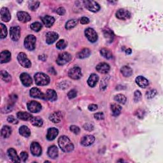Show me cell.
Masks as SVG:
<instances>
[{
  "mask_svg": "<svg viewBox=\"0 0 163 163\" xmlns=\"http://www.w3.org/2000/svg\"><path fill=\"white\" fill-rule=\"evenodd\" d=\"M58 134H59V131L57 129L55 128H49L47 131V139L49 141H52L57 136Z\"/></svg>",
  "mask_w": 163,
  "mask_h": 163,
  "instance_id": "44dd1931",
  "label": "cell"
},
{
  "mask_svg": "<svg viewBox=\"0 0 163 163\" xmlns=\"http://www.w3.org/2000/svg\"><path fill=\"white\" fill-rule=\"evenodd\" d=\"M62 119V115L61 112H54L49 116L50 120L53 123H59Z\"/></svg>",
  "mask_w": 163,
  "mask_h": 163,
  "instance_id": "d6986e66",
  "label": "cell"
},
{
  "mask_svg": "<svg viewBox=\"0 0 163 163\" xmlns=\"http://www.w3.org/2000/svg\"><path fill=\"white\" fill-rule=\"evenodd\" d=\"M12 133V129L8 126H4L1 131V135L4 138H7L9 137Z\"/></svg>",
  "mask_w": 163,
  "mask_h": 163,
  "instance_id": "836d02e7",
  "label": "cell"
},
{
  "mask_svg": "<svg viewBox=\"0 0 163 163\" xmlns=\"http://www.w3.org/2000/svg\"><path fill=\"white\" fill-rule=\"evenodd\" d=\"M70 131L72 133H73L74 134H75V135H78V134H79V133H80V129L78 126H74L73 125V126H72L70 127Z\"/></svg>",
  "mask_w": 163,
  "mask_h": 163,
  "instance_id": "681fc988",
  "label": "cell"
},
{
  "mask_svg": "<svg viewBox=\"0 0 163 163\" xmlns=\"http://www.w3.org/2000/svg\"><path fill=\"white\" fill-rule=\"evenodd\" d=\"M94 118L96 120H103L104 118V115L103 114V113L98 112L94 114Z\"/></svg>",
  "mask_w": 163,
  "mask_h": 163,
  "instance_id": "816d5d0a",
  "label": "cell"
},
{
  "mask_svg": "<svg viewBox=\"0 0 163 163\" xmlns=\"http://www.w3.org/2000/svg\"><path fill=\"white\" fill-rule=\"evenodd\" d=\"M17 117L19 119L26 121L30 120L33 117V116L30 114L24 112H19L17 114Z\"/></svg>",
  "mask_w": 163,
  "mask_h": 163,
  "instance_id": "1f68e13d",
  "label": "cell"
},
{
  "mask_svg": "<svg viewBox=\"0 0 163 163\" xmlns=\"http://www.w3.org/2000/svg\"><path fill=\"white\" fill-rule=\"evenodd\" d=\"M141 99V93L140 91H136L134 94V101L137 103L139 102Z\"/></svg>",
  "mask_w": 163,
  "mask_h": 163,
  "instance_id": "f6af8a7d",
  "label": "cell"
},
{
  "mask_svg": "<svg viewBox=\"0 0 163 163\" xmlns=\"http://www.w3.org/2000/svg\"><path fill=\"white\" fill-rule=\"evenodd\" d=\"M41 28H42V25L38 22H34L31 24V29L33 31H34L35 32H38L39 31H40Z\"/></svg>",
  "mask_w": 163,
  "mask_h": 163,
  "instance_id": "7bdbcfd3",
  "label": "cell"
},
{
  "mask_svg": "<svg viewBox=\"0 0 163 163\" xmlns=\"http://www.w3.org/2000/svg\"><path fill=\"white\" fill-rule=\"evenodd\" d=\"M82 75L81 69L77 66L70 69L68 72V76L73 80H78L82 77Z\"/></svg>",
  "mask_w": 163,
  "mask_h": 163,
  "instance_id": "ba28073f",
  "label": "cell"
},
{
  "mask_svg": "<svg viewBox=\"0 0 163 163\" xmlns=\"http://www.w3.org/2000/svg\"><path fill=\"white\" fill-rule=\"evenodd\" d=\"M121 110H122V107L117 104L114 103L111 105V111L114 116H118L120 114Z\"/></svg>",
  "mask_w": 163,
  "mask_h": 163,
  "instance_id": "e575fe53",
  "label": "cell"
},
{
  "mask_svg": "<svg viewBox=\"0 0 163 163\" xmlns=\"http://www.w3.org/2000/svg\"><path fill=\"white\" fill-rule=\"evenodd\" d=\"M83 128L88 131H92L94 129V126L92 124L86 123L83 125Z\"/></svg>",
  "mask_w": 163,
  "mask_h": 163,
  "instance_id": "f907efd6",
  "label": "cell"
},
{
  "mask_svg": "<svg viewBox=\"0 0 163 163\" xmlns=\"http://www.w3.org/2000/svg\"><path fill=\"white\" fill-rule=\"evenodd\" d=\"M11 59V53L8 51H3L0 55V62L1 63H6Z\"/></svg>",
  "mask_w": 163,
  "mask_h": 163,
  "instance_id": "d4e9b609",
  "label": "cell"
},
{
  "mask_svg": "<svg viewBox=\"0 0 163 163\" xmlns=\"http://www.w3.org/2000/svg\"><path fill=\"white\" fill-rule=\"evenodd\" d=\"M88 109L91 112L96 111L98 109V106L95 104H91L88 106Z\"/></svg>",
  "mask_w": 163,
  "mask_h": 163,
  "instance_id": "680465c9",
  "label": "cell"
},
{
  "mask_svg": "<svg viewBox=\"0 0 163 163\" xmlns=\"http://www.w3.org/2000/svg\"><path fill=\"white\" fill-rule=\"evenodd\" d=\"M96 69V70L99 73L105 74L109 72L110 67V65L106 63V62H101V63H99L97 65Z\"/></svg>",
  "mask_w": 163,
  "mask_h": 163,
  "instance_id": "ffe728a7",
  "label": "cell"
},
{
  "mask_svg": "<svg viewBox=\"0 0 163 163\" xmlns=\"http://www.w3.org/2000/svg\"><path fill=\"white\" fill-rule=\"evenodd\" d=\"M39 59L42 61H45L46 59H47V57H46L44 55H42V56H39Z\"/></svg>",
  "mask_w": 163,
  "mask_h": 163,
  "instance_id": "94428289",
  "label": "cell"
},
{
  "mask_svg": "<svg viewBox=\"0 0 163 163\" xmlns=\"http://www.w3.org/2000/svg\"><path fill=\"white\" fill-rule=\"evenodd\" d=\"M67 45H68L67 41L64 40H61L57 41V43H56V47L59 50H63L67 47Z\"/></svg>",
  "mask_w": 163,
  "mask_h": 163,
  "instance_id": "b9f144b4",
  "label": "cell"
},
{
  "mask_svg": "<svg viewBox=\"0 0 163 163\" xmlns=\"http://www.w3.org/2000/svg\"><path fill=\"white\" fill-rule=\"evenodd\" d=\"M10 38L15 41H18L20 37V28L19 26H14L10 30Z\"/></svg>",
  "mask_w": 163,
  "mask_h": 163,
  "instance_id": "30bf717a",
  "label": "cell"
},
{
  "mask_svg": "<svg viewBox=\"0 0 163 163\" xmlns=\"http://www.w3.org/2000/svg\"><path fill=\"white\" fill-rule=\"evenodd\" d=\"M42 21L45 26L47 28H51L55 22V19L50 15H45L42 18Z\"/></svg>",
  "mask_w": 163,
  "mask_h": 163,
  "instance_id": "83f0119b",
  "label": "cell"
},
{
  "mask_svg": "<svg viewBox=\"0 0 163 163\" xmlns=\"http://www.w3.org/2000/svg\"><path fill=\"white\" fill-rule=\"evenodd\" d=\"M1 19L4 22H8L11 19V15L8 8L7 7H3L1 9Z\"/></svg>",
  "mask_w": 163,
  "mask_h": 163,
  "instance_id": "e0dca14e",
  "label": "cell"
},
{
  "mask_svg": "<svg viewBox=\"0 0 163 163\" xmlns=\"http://www.w3.org/2000/svg\"><path fill=\"white\" fill-rule=\"evenodd\" d=\"M1 76L3 80L6 82H9L12 80L11 75L8 73L6 71H1Z\"/></svg>",
  "mask_w": 163,
  "mask_h": 163,
  "instance_id": "60d3db41",
  "label": "cell"
},
{
  "mask_svg": "<svg viewBox=\"0 0 163 163\" xmlns=\"http://www.w3.org/2000/svg\"><path fill=\"white\" fill-rule=\"evenodd\" d=\"M77 95V91L75 89H72L68 93V97L69 99H73L76 97Z\"/></svg>",
  "mask_w": 163,
  "mask_h": 163,
  "instance_id": "c3c4849f",
  "label": "cell"
},
{
  "mask_svg": "<svg viewBox=\"0 0 163 163\" xmlns=\"http://www.w3.org/2000/svg\"><path fill=\"white\" fill-rule=\"evenodd\" d=\"M144 114H145V112H144V111H143L142 110H138V111L136 112V116H137L138 118H140V119L143 118Z\"/></svg>",
  "mask_w": 163,
  "mask_h": 163,
  "instance_id": "11a10c76",
  "label": "cell"
},
{
  "mask_svg": "<svg viewBox=\"0 0 163 163\" xmlns=\"http://www.w3.org/2000/svg\"><path fill=\"white\" fill-rule=\"evenodd\" d=\"M72 57L70 54L66 52H62L58 56L57 59L56 60V62L57 64H59L60 66L64 65L66 63L69 62L71 61V59H72Z\"/></svg>",
  "mask_w": 163,
  "mask_h": 163,
  "instance_id": "277c9868",
  "label": "cell"
},
{
  "mask_svg": "<svg viewBox=\"0 0 163 163\" xmlns=\"http://www.w3.org/2000/svg\"><path fill=\"white\" fill-rule=\"evenodd\" d=\"M17 60L19 62V64L23 66L24 68H29L31 66V62L29 60L26 54L24 52H20L17 56Z\"/></svg>",
  "mask_w": 163,
  "mask_h": 163,
  "instance_id": "5b68a950",
  "label": "cell"
},
{
  "mask_svg": "<svg viewBox=\"0 0 163 163\" xmlns=\"http://www.w3.org/2000/svg\"><path fill=\"white\" fill-rule=\"evenodd\" d=\"M157 94V91L155 89H152L148 91L147 93H146V97L148 99H151L153 98Z\"/></svg>",
  "mask_w": 163,
  "mask_h": 163,
  "instance_id": "bcb514c9",
  "label": "cell"
},
{
  "mask_svg": "<svg viewBox=\"0 0 163 163\" xmlns=\"http://www.w3.org/2000/svg\"><path fill=\"white\" fill-rule=\"evenodd\" d=\"M20 79L25 87H30L32 84V78L30 76V75L26 73H23L20 75Z\"/></svg>",
  "mask_w": 163,
  "mask_h": 163,
  "instance_id": "9a60e30c",
  "label": "cell"
},
{
  "mask_svg": "<svg viewBox=\"0 0 163 163\" xmlns=\"http://www.w3.org/2000/svg\"><path fill=\"white\" fill-rule=\"evenodd\" d=\"M8 156L10 158V159L14 162H20V159L17 156V154L16 150L14 149L10 148L7 151Z\"/></svg>",
  "mask_w": 163,
  "mask_h": 163,
  "instance_id": "7402d4cb",
  "label": "cell"
},
{
  "mask_svg": "<svg viewBox=\"0 0 163 163\" xmlns=\"http://www.w3.org/2000/svg\"><path fill=\"white\" fill-rule=\"evenodd\" d=\"M30 122L33 126L36 127H41L43 124V120L40 117H33Z\"/></svg>",
  "mask_w": 163,
  "mask_h": 163,
  "instance_id": "4dcf8cb0",
  "label": "cell"
},
{
  "mask_svg": "<svg viewBox=\"0 0 163 163\" xmlns=\"http://www.w3.org/2000/svg\"><path fill=\"white\" fill-rule=\"evenodd\" d=\"M78 23V20L76 19H72V20H70L66 24V30H71L75 26H77V24Z\"/></svg>",
  "mask_w": 163,
  "mask_h": 163,
  "instance_id": "74e56055",
  "label": "cell"
},
{
  "mask_svg": "<svg viewBox=\"0 0 163 163\" xmlns=\"http://www.w3.org/2000/svg\"><path fill=\"white\" fill-rule=\"evenodd\" d=\"M98 80H99V77L96 74L93 73L90 75L88 80H87V83H88V85L90 87H94L97 84Z\"/></svg>",
  "mask_w": 163,
  "mask_h": 163,
  "instance_id": "f1b7e54d",
  "label": "cell"
},
{
  "mask_svg": "<svg viewBox=\"0 0 163 163\" xmlns=\"http://www.w3.org/2000/svg\"><path fill=\"white\" fill-rule=\"evenodd\" d=\"M131 52H132V51H131V49H127L126 51V54H128V55H129V54H131Z\"/></svg>",
  "mask_w": 163,
  "mask_h": 163,
  "instance_id": "6125c7cd",
  "label": "cell"
},
{
  "mask_svg": "<svg viewBox=\"0 0 163 163\" xmlns=\"http://www.w3.org/2000/svg\"><path fill=\"white\" fill-rule=\"evenodd\" d=\"M7 120L8 122H10L12 124H18V120L15 118L13 115H10L7 118Z\"/></svg>",
  "mask_w": 163,
  "mask_h": 163,
  "instance_id": "7dc6e473",
  "label": "cell"
},
{
  "mask_svg": "<svg viewBox=\"0 0 163 163\" xmlns=\"http://www.w3.org/2000/svg\"><path fill=\"white\" fill-rule=\"evenodd\" d=\"M100 54L106 59H110L113 57V54L111 51L106 48H103L100 50Z\"/></svg>",
  "mask_w": 163,
  "mask_h": 163,
  "instance_id": "8d00e7d4",
  "label": "cell"
},
{
  "mask_svg": "<svg viewBox=\"0 0 163 163\" xmlns=\"http://www.w3.org/2000/svg\"><path fill=\"white\" fill-rule=\"evenodd\" d=\"M135 81L136 84L140 87L141 88H146L149 85V80L147 78L142 76H138L136 77Z\"/></svg>",
  "mask_w": 163,
  "mask_h": 163,
  "instance_id": "603a6c76",
  "label": "cell"
},
{
  "mask_svg": "<svg viewBox=\"0 0 163 163\" xmlns=\"http://www.w3.org/2000/svg\"><path fill=\"white\" fill-rule=\"evenodd\" d=\"M103 34L106 40L108 43H112L114 40V33L109 28H105L103 30Z\"/></svg>",
  "mask_w": 163,
  "mask_h": 163,
  "instance_id": "cb8c5ba5",
  "label": "cell"
},
{
  "mask_svg": "<svg viewBox=\"0 0 163 163\" xmlns=\"http://www.w3.org/2000/svg\"><path fill=\"white\" fill-rule=\"evenodd\" d=\"M20 158H21V159L23 162H26L28 158V154L26 152H22L20 154Z\"/></svg>",
  "mask_w": 163,
  "mask_h": 163,
  "instance_id": "f5cc1de1",
  "label": "cell"
},
{
  "mask_svg": "<svg viewBox=\"0 0 163 163\" xmlns=\"http://www.w3.org/2000/svg\"><path fill=\"white\" fill-rule=\"evenodd\" d=\"M59 35L56 32H48L46 35V42L47 44L51 45L54 43L58 39Z\"/></svg>",
  "mask_w": 163,
  "mask_h": 163,
  "instance_id": "5bb4252c",
  "label": "cell"
},
{
  "mask_svg": "<svg viewBox=\"0 0 163 163\" xmlns=\"http://www.w3.org/2000/svg\"><path fill=\"white\" fill-rule=\"evenodd\" d=\"M116 17L119 19L127 20L131 17V13L126 9L121 8L116 12Z\"/></svg>",
  "mask_w": 163,
  "mask_h": 163,
  "instance_id": "7c38bea8",
  "label": "cell"
},
{
  "mask_svg": "<svg viewBox=\"0 0 163 163\" xmlns=\"http://www.w3.org/2000/svg\"><path fill=\"white\" fill-rule=\"evenodd\" d=\"M19 133L20 135H22L24 137L28 138L31 135V131L26 126H22L19 128Z\"/></svg>",
  "mask_w": 163,
  "mask_h": 163,
  "instance_id": "d590c367",
  "label": "cell"
},
{
  "mask_svg": "<svg viewBox=\"0 0 163 163\" xmlns=\"http://www.w3.org/2000/svg\"><path fill=\"white\" fill-rule=\"evenodd\" d=\"M35 80L36 84L40 86L48 85L50 82V78L43 73H37L35 75Z\"/></svg>",
  "mask_w": 163,
  "mask_h": 163,
  "instance_id": "7a4b0ae2",
  "label": "cell"
},
{
  "mask_svg": "<svg viewBox=\"0 0 163 163\" xmlns=\"http://www.w3.org/2000/svg\"><path fill=\"white\" fill-rule=\"evenodd\" d=\"M28 3H29L28 4L29 9L32 11H35L37 8L39 7V5H40V2L36 1H29Z\"/></svg>",
  "mask_w": 163,
  "mask_h": 163,
  "instance_id": "ab89813d",
  "label": "cell"
},
{
  "mask_svg": "<svg viewBox=\"0 0 163 163\" xmlns=\"http://www.w3.org/2000/svg\"><path fill=\"white\" fill-rule=\"evenodd\" d=\"M47 154L49 157L54 159H56L58 157V154H59L57 147L55 145L51 146L48 149Z\"/></svg>",
  "mask_w": 163,
  "mask_h": 163,
  "instance_id": "484cf974",
  "label": "cell"
},
{
  "mask_svg": "<svg viewBox=\"0 0 163 163\" xmlns=\"http://www.w3.org/2000/svg\"><path fill=\"white\" fill-rule=\"evenodd\" d=\"M17 18L19 21L22 23L28 22L29 21H30L31 19L30 14L26 12H22V11L19 12L17 14Z\"/></svg>",
  "mask_w": 163,
  "mask_h": 163,
  "instance_id": "2e32d148",
  "label": "cell"
},
{
  "mask_svg": "<svg viewBox=\"0 0 163 163\" xmlns=\"http://www.w3.org/2000/svg\"><path fill=\"white\" fill-rule=\"evenodd\" d=\"M120 72L125 77H131L133 75V70L129 66H124L120 69Z\"/></svg>",
  "mask_w": 163,
  "mask_h": 163,
  "instance_id": "d6a6232c",
  "label": "cell"
},
{
  "mask_svg": "<svg viewBox=\"0 0 163 163\" xmlns=\"http://www.w3.org/2000/svg\"><path fill=\"white\" fill-rule=\"evenodd\" d=\"M85 35L88 40L92 43H94L97 41L98 36L97 33L93 28H87L85 31Z\"/></svg>",
  "mask_w": 163,
  "mask_h": 163,
  "instance_id": "52a82bcc",
  "label": "cell"
},
{
  "mask_svg": "<svg viewBox=\"0 0 163 163\" xmlns=\"http://www.w3.org/2000/svg\"><path fill=\"white\" fill-rule=\"evenodd\" d=\"M83 5L87 10L93 12H97L100 10V6L99 4L94 1L92 0H86L83 2Z\"/></svg>",
  "mask_w": 163,
  "mask_h": 163,
  "instance_id": "8992f818",
  "label": "cell"
},
{
  "mask_svg": "<svg viewBox=\"0 0 163 163\" xmlns=\"http://www.w3.org/2000/svg\"><path fill=\"white\" fill-rule=\"evenodd\" d=\"M66 12V10L64 9V8L63 7H59L57 8V14H59V15H63Z\"/></svg>",
  "mask_w": 163,
  "mask_h": 163,
  "instance_id": "9f6ffc18",
  "label": "cell"
},
{
  "mask_svg": "<svg viewBox=\"0 0 163 163\" xmlns=\"http://www.w3.org/2000/svg\"><path fill=\"white\" fill-rule=\"evenodd\" d=\"M80 22L82 24H87L89 23L90 20L87 17H82L80 19Z\"/></svg>",
  "mask_w": 163,
  "mask_h": 163,
  "instance_id": "6f0895ef",
  "label": "cell"
},
{
  "mask_svg": "<svg viewBox=\"0 0 163 163\" xmlns=\"http://www.w3.org/2000/svg\"><path fill=\"white\" fill-rule=\"evenodd\" d=\"M91 55V51L89 49H83L77 54V57L78 59H85Z\"/></svg>",
  "mask_w": 163,
  "mask_h": 163,
  "instance_id": "f546056e",
  "label": "cell"
},
{
  "mask_svg": "<svg viewBox=\"0 0 163 163\" xmlns=\"http://www.w3.org/2000/svg\"><path fill=\"white\" fill-rule=\"evenodd\" d=\"M27 108L31 113H38L41 110V105L38 102L32 101L28 103Z\"/></svg>",
  "mask_w": 163,
  "mask_h": 163,
  "instance_id": "9c48e42d",
  "label": "cell"
},
{
  "mask_svg": "<svg viewBox=\"0 0 163 163\" xmlns=\"http://www.w3.org/2000/svg\"><path fill=\"white\" fill-rule=\"evenodd\" d=\"M31 152L34 156L38 157L40 156L41 152H42V149H41V146L37 142H33L31 144Z\"/></svg>",
  "mask_w": 163,
  "mask_h": 163,
  "instance_id": "8fae6325",
  "label": "cell"
},
{
  "mask_svg": "<svg viewBox=\"0 0 163 163\" xmlns=\"http://www.w3.org/2000/svg\"><path fill=\"white\" fill-rule=\"evenodd\" d=\"M30 96L31 97L34 98H38V99H46L45 95L39 89L36 88V87H33V88L31 89Z\"/></svg>",
  "mask_w": 163,
  "mask_h": 163,
  "instance_id": "4fadbf2b",
  "label": "cell"
},
{
  "mask_svg": "<svg viewBox=\"0 0 163 163\" xmlns=\"http://www.w3.org/2000/svg\"><path fill=\"white\" fill-rule=\"evenodd\" d=\"M95 141V138L93 135H86L83 136L81 140V144L85 147H88V146L93 144Z\"/></svg>",
  "mask_w": 163,
  "mask_h": 163,
  "instance_id": "ac0fdd59",
  "label": "cell"
},
{
  "mask_svg": "<svg viewBox=\"0 0 163 163\" xmlns=\"http://www.w3.org/2000/svg\"><path fill=\"white\" fill-rule=\"evenodd\" d=\"M36 37L33 35H30L26 37L24 40V46L29 51H33L36 47Z\"/></svg>",
  "mask_w": 163,
  "mask_h": 163,
  "instance_id": "3957f363",
  "label": "cell"
},
{
  "mask_svg": "<svg viewBox=\"0 0 163 163\" xmlns=\"http://www.w3.org/2000/svg\"><path fill=\"white\" fill-rule=\"evenodd\" d=\"M114 99L115 101L118 102L119 103H121V104H125L126 102V97L123 94H119L117 95H116L115 98H114Z\"/></svg>",
  "mask_w": 163,
  "mask_h": 163,
  "instance_id": "f35d334b",
  "label": "cell"
},
{
  "mask_svg": "<svg viewBox=\"0 0 163 163\" xmlns=\"http://www.w3.org/2000/svg\"><path fill=\"white\" fill-rule=\"evenodd\" d=\"M12 109H13V107H12L11 104H10V105H8V106L4 108V109H3L4 111H3V113H6L7 114V113L10 112L12 110Z\"/></svg>",
  "mask_w": 163,
  "mask_h": 163,
  "instance_id": "91938a15",
  "label": "cell"
},
{
  "mask_svg": "<svg viewBox=\"0 0 163 163\" xmlns=\"http://www.w3.org/2000/svg\"><path fill=\"white\" fill-rule=\"evenodd\" d=\"M107 87V80L106 78H104L103 80H101V84H100V89L101 90H104Z\"/></svg>",
  "mask_w": 163,
  "mask_h": 163,
  "instance_id": "db71d44e",
  "label": "cell"
},
{
  "mask_svg": "<svg viewBox=\"0 0 163 163\" xmlns=\"http://www.w3.org/2000/svg\"><path fill=\"white\" fill-rule=\"evenodd\" d=\"M58 144L62 151L64 152H71L74 149L72 142L66 136H61L58 140Z\"/></svg>",
  "mask_w": 163,
  "mask_h": 163,
  "instance_id": "6da1fadb",
  "label": "cell"
},
{
  "mask_svg": "<svg viewBox=\"0 0 163 163\" xmlns=\"http://www.w3.org/2000/svg\"><path fill=\"white\" fill-rule=\"evenodd\" d=\"M0 27H1V39L5 38L7 36V28L3 24H0Z\"/></svg>",
  "mask_w": 163,
  "mask_h": 163,
  "instance_id": "ee69618b",
  "label": "cell"
},
{
  "mask_svg": "<svg viewBox=\"0 0 163 163\" xmlns=\"http://www.w3.org/2000/svg\"><path fill=\"white\" fill-rule=\"evenodd\" d=\"M46 99H48L50 101H56L57 98V95L56 92L53 89H48L46 92Z\"/></svg>",
  "mask_w": 163,
  "mask_h": 163,
  "instance_id": "4316f807",
  "label": "cell"
}]
</instances>
